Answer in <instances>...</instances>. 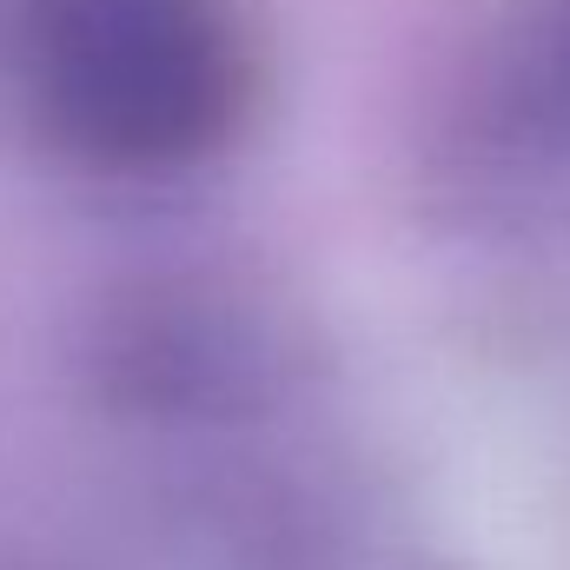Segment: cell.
<instances>
[{
  "label": "cell",
  "instance_id": "cell-1",
  "mask_svg": "<svg viewBox=\"0 0 570 570\" xmlns=\"http://www.w3.org/2000/svg\"><path fill=\"white\" fill-rule=\"evenodd\" d=\"M20 87L47 140L100 173H186L253 114L239 0H20Z\"/></svg>",
  "mask_w": 570,
  "mask_h": 570
},
{
  "label": "cell",
  "instance_id": "cell-2",
  "mask_svg": "<svg viewBox=\"0 0 570 570\" xmlns=\"http://www.w3.org/2000/svg\"><path fill=\"white\" fill-rule=\"evenodd\" d=\"M504 127L570 153V0H538L498 60Z\"/></svg>",
  "mask_w": 570,
  "mask_h": 570
}]
</instances>
